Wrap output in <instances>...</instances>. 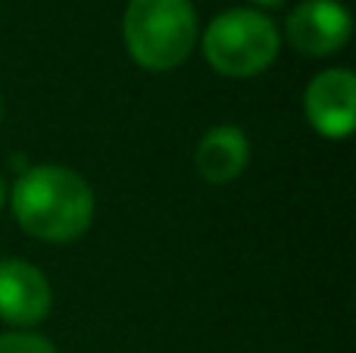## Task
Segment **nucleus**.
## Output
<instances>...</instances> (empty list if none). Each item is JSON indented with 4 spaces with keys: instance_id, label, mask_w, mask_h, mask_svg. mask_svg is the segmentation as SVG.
I'll list each match as a JSON object with an SVG mask.
<instances>
[{
    "instance_id": "obj_10",
    "label": "nucleus",
    "mask_w": 356,
    "mask_h": 353,
    "mask_svg": "<svg viewBox=\"0 0 356 353\" xmlns=\"http://www.w3.org/2000/svg\"><path fill=\"white\" fill-rule=\"evenodd\" d=\"M3 197H6V191H3V181H0V206H3Z\"/></svg>"
},
{
    "instance_id": "obj_1",
    "label": "nucleus",
    "mask_w": 356,
    "mask_h": 353,
    "mask_svg": "<svg viewBox=\"0 0 356 353\" xmlns=\"http://www.w3.org/2000/svg\"><path fill=\"white\" fill-rule=\"evenodd\" d=\"M13 216L38 241L69 244L91 229L94 191L69 166H29L13 185Z\"/></svg>"
},
{
    "instance_id": "obj_9",
    "label": "nucleus",
    "mask_w": 356,
    "mask_h": 353,
    "mask_svg": "<svg viewBox=\"0 0 356 353\" xmlns=\"http://www.w3.org/2000/svg\"><path fill=\"white\" fill-rule=\"evenodd\" d=\"M253 3H257V6H282L284 0H253Z\"/></svg>"
},
{
    "instance_id": "obj_5",
    "label": "nucleus",
    "mask_w": 356,
    "mask_h": 353,
    "mask_svg": "<svg viewBox=\"0 0 356 353\" xmlns=\"http://www.w3.org/2000/svg\"><path fill=\"white\" fill-rule=\"evenodd\" d=\"M307 119L322 138L341 141L356 125V75L350 69H325L303 91Z\"/></svg>"
},
{
    "instance_id": "obj_4",
    "label": "nucleus",
    "mask_w": 356,
    "mask_h": 353,
    "mask_svg": "<svg viewBox=\"0 0 356 353\" xmlns=\"http://www.w3.org/2000/svg\"><path fill=\"white\" fill-rule=\"evenodd\" d=\"M350 13L338 0H303L284 22L288 44L303 56H332L350 41Z\"/></svg>"
},
{
    "instance_id": "obj_7",
    "label": "nucleus",
    "mask_w": 356,
    "mask_h": 353,
    "mask_svg": "<svg viewBox=\"0 0 356 353\" xmlns=\"http://www.w3.org/2000/svg\"><path fill=\"white\" fill-rule=\"evenodd\" d=\"M197 172L209 185H228L241 179L250 163V141L238 125H216L200 138L194 150Z\"/></svg>"
},
{
    "instance_id": "obj_11",
    "label": "nucleus",
    "mask_w": 356,
    "mask_h": 353,
    "mask_svg": "<svg viewBox=\"0 0 356 353\" xmlns=\"http://www.w3.org/2000/svg\"><path fill=\"white\" fill-rule=\"evenodd\" d=\"M0 119H3V94H0Z\"/></svg>"
},
{
    "instance_id": "obj_2",
    "label": "nucleus",
    "mask_w": 356,
    "mask_h": 353,
    "mask_svg": "<svg viewBox=\"0 0 356 353\" xmlns=\"http://www.w3.org/2000/svg\"><path fill=\"white\" fill-rule=\"evenodd\" d=\"M122 38L138 66L150 72H169L194 50L197 13L191 0H129Z\"/></svg>"
},
{
    "instance_id": "obj_3",
    "label": "nucleus",
    "mask_w": 356,
    "mask_h": 353,
    "mask_svg": "<svg viewBox=\"0 0 356 353\" xmlns=\"http://www.w3.org/2000/svg\"><path fill=\"white\" fill-rule=\"evenodd\" d=\"M282 35L266 13L238 6L225 10L207 25L203 56L225 79H253L275 63Z\"/></svg>"
},
{
    "instance_id": "obj_8",
    "label": "nucleus",
    "mask_w": 356,
    "mask_h": 353,
    "mask_svg": "<svg viewBox=\"0 0 356 353\" xmlns=\"http://www.w3.org/2000/svg\"><path fill=\"white\" fill-rule=\"evenodd\" d=\"M0 353H60L44 335L35 331H6L0 335Z\"/></svg>"
},
{
    "instance_id": "obj_6",
    "label": "nucleus",
    "mask_w": 356,
    "mask_h": 353,
    "mask_svg": "<svg viewBox=\"0 0 356 353\" xmlns=\"http://www.w3.org/2000/svg\"><path fill=\"white\" fill-rule=\"evenodd\" d=\"M54 306L47 275L25 260H0V319L19 331L44 322Z\"/></svg>"
}]
</instances>
